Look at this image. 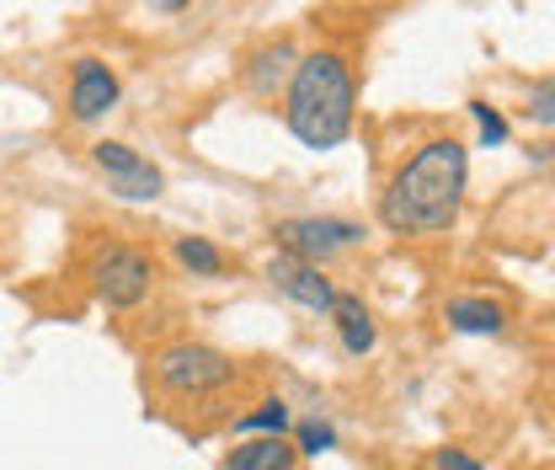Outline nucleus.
Listing matches in <instances>:
<instances>
[{
    "label": "nucleus",
    "instance_id": "obj_1",
    "mask_svg": "<svg viewBox=\"0 0 555 470\" xmlns=\"http://www.w3.org/2000/svg\"><path fill=\"white\" fill-rule=\"evenodd\" d=\"M465 182H470V155L460 139H427L412 161L390 177L379 219L401 236H438L460 219L465 208Z\"/></svg>",
    "mask_w": 555,
    "mask_h": 470
},
{
    "label": "nucleus",
    "instance_id": "obj_2",
    "mask_svg": "<svg viewBox=\"0 0 555 470\" xmlns=\"http://www.w3.org/2000/svg\"><path fill=\"white\" fill-rule=\"evenodd\" d=\"M352 69L343 54H305L294 75H288V107L283 124L288 135L310 150H332L352 135Z\"/></svg>",
    "mask_w": 555,
    "mask_h": 470
},
{
    "label": "nucleus",
    "instance_id": "obj_3",
    "mask_svg": "<svg viewBox=\"0 0 555 470\" xmlns=\"http://www.w3.org/2000/svg\"><path fill=\"white\" fill-rule=\"evenodd\" d=\"M150 364H155V380L177 396H204V391H219L235 380V364L208 342H166Z\"/></svg>",
    "mask_w": 555,
    "mask_h": 470
},
{
    "label": "nucleus",
    "instance_id": "obj_4",
    "mask_svg": "<svg viewBox=\"0 0 555 470\" xmlns=\"http://www.w3.org/2000/svg\"><path fill=\"white\" fill-rule=\"evenodd\" d=\"M150 283H155V263L139 246L113 241V246H102L91 257V289H96V300L107 310H134L139 300L150 294Z\"/></svg>",
    "mask_w": 555,
    "mask_h": 470
},
{
    "label": "nucleus",
    "instance_id": "obj_5",
    "mask_svg": "<svg viewBox=\"0 0 555 470\" xmlns=\"http://www.w3.org/2000/svg\"><path fill=\"white\" fill-rule=\"evenodd\" d=\"M278 246L288 252V257H299V263H326L332 252H343L352 241H363V230L352 225V219H321V214H305V219H283L273 230Z\"/></svg>",
    "mask_w": 555,
    "mask_h": 470
},
{
    "label": "nucleus",
    "instance_id": "obj_6",
    "mask_svg": "<svg viewBox=\"0 0 555 470\" xmlns=\"http://www.w3.org/2000/svg\"><path fill=\"white\" fill-rule=\"evenodd\" d=\"M91 161L107 172V182H113V193L118 199H160V188H166V177H160V166H150L139 150H129L124 139H96L91 144Z\"/></svg>",
    "mask_w": 555,
    "mask_h": 470
},
{
    "label": "nucleus",
    "instance_id": "obj_7",
    "mask_svg": "<svg viewBox=\"0 0 555 470\" xmlns=\"http://www.w3.org/2000/svg\"><path fill=\"white\" fill-rule=\"evenodd\" d=\"M118 97H124V86L102 60H75L69 69V118L75 124H96L102 113L118 107Z\"/></svg>",
    "mask_w": 555,
    "mask_h": 470
},
{
    "label": "nucleus",
    "instance_id": "obj_8",
    "mask_svg": "<svg viewBox=\"0 0 555 470\" xmlns=\"http://www.w3.org/2000/svg\"><path fill=\"white\" fill-rule=\"evenodd\" d=\"M278 289L294 300V305H305V310H315V316H326L332 310V300H337V289H332V278H321L315 263H299V257H273V268H268Z\"/></svg>",
    "mask_w": 555,
    "mask_h": 470
},
{
    "label": "nucleus",
    "instance_id": "obj_9",
    "mask_svg": "<svg viewBox=\"0 0 555 470\" xmlns=\"http://www.w3.org/2000/svg\"><path fill=\"white\" fill-rule=\"evenodd\" d=\"M294 65H299L294 43H268V49H257V54L246 60V86H251L257 97H278V91L288 86Z\"/></svg>",
    "mask_w": 555,
    "mask_h": 470
},
{
    "label": "nucleus",
    "instance_id": "obj_10",
    "mask_svg": "<svg viewBox=\"0 0 555 470\" xmlns=\"http://www.w3.org/2000/svg\"><path fill=\"white\" fill-rule=\"evenodd\" d=\"M326 316L337 321V336H343V347L352 353V358H363V353L374 347V321H369V310H363L358 294H337Z\"/></svg>",
    "mask_w": 555,
    "mask_h": 470
},
{
    "label": "nucleus",
    "instance_id": "obj_11",
    "mask_svg": "<svg viewBox=\"0 0 555 470\" xmlns=\"http://www.w3.org/2000/svg\"><path fill=\"white\" fill-rule=\"evenodd\" d=\"M294 455H299V449H288L283 433H268V439L241 444V449L224 460V470H294Z\"/></svg>",
    "mask_w": 555,
    "mask_h": 470
},
{
    "label": "nucleus",
    "instance_id": "obj_12",
    "mask_svg": "<svg viewBox=\"0 0 555 470\" xmlns=\"http://www.w3.org/2000/svg\"><path fill=\"white\" fill-rule=\"evenodd\" d=\"M502 305H491V300H454L449 305V327L465 336H496L502 332Z\"/></svg>",
    "mask_w": 555,
    "mask_h": 470
},
{
    "label": "nucleus",
    "instance_id": "obj_13",
    "mask_svg": "<svg viewBox=\"0 0 555 470\" xmlns=\"http://www.w3.org/2000/svg\"><path fill=\"white\" fill-rule=\"evenodd\" d=\"M177 257H182V268H193L198 278H219L224 272V252L204 241V236H177Z\"/></svg>",
    "mask_w": 555,
    "mask_h": 470
},
{
    "label": "nucleus",
    "instance_id": "obj_14",
    "mask_svg": "<svg viewBox=\"0 0 555 470\" xmlns=\"http://www.w3.org/2000/svg\"><path fill=\"white\" fill-rule=\"evenodd\" d=\"M235 433H257V439H268V433H288V406L262 402L257 411H246V417L235 422Z\"/></svg>",
    "mask_w": 555,
    "mask_h": 470
},
{
    "label": "nucleus",
    "instance_id": "obj_15",
    "mask_svg": "<svg viewBox=\"0 0 555 470\" xmlns=\"http://www.w3.org/2000/svg\"><path fill=\"white\" fill-rule=\"evenodd\" d=\"M332 444H337V428H332V422H321V417L299 422V449H305V455H326Z\"/></svg>",
    "mask_w": 555,
    "mask_h": 470
},
{
    "label": "nucleus",
    "instance_id": "obj_16",
    "mask_svg": "<svg viewBox=\"0 0 555 470\" xmlns=\"http://www.w3.org/2000/svg\"><path fill=\"white\" fill-rule=\"evenodd\" d=\"M470 113H476V124H481L486 144H502V139H507V118H502L491 102H470Z\"/></svg>",
    "mask_w": 555,
    "mask_h": 470
},
{
    "label": "nucleus",
    "instance_id": "obj_17",
    "mask_svg": "<svg viewBox=\"0 0 555 470\" xmlns=\"http://www.w3.org/2000/svg\"><path fill=\"white\" fill-rule=\"evenodd\" d=\"M551 102H555V86H551V80H540V86H534V102H529V113H534L545 129H551V118H555Z\"/></svg>",
    "mask_w": 555,
    "mask_h": 470
},
{
    "label": "nucleus",
    "instance_id": "obj_18",
    "mask_svg": "<svg viewBox=\"0 0 555 470\" xmlns=\"http://www.w3.org/2000/svg\"><path fill=\"white\" fill-rule=\"evenodd\" d=\"M433 470H486V466L476 460V455H465V449H438Z\"/></svg>",
    "mask_w": 555,
    "mask_h": 470
},
{
    "label": "nucleus",
    "instance_id": "obj_19",
    "mask_svg": "<svg viewBox=\"0 0 555 470\" xmlns=\"http://www.w3.org/2000/svg\"><path fill=\"white\" fill-rule=\"evenodd\" d=\"M144 5H150V11H166V16H177V11H188L193 0H144Z\"/></svg>",
    "mask_w": 555,
    "mask_h": 470
}]
</instances>
